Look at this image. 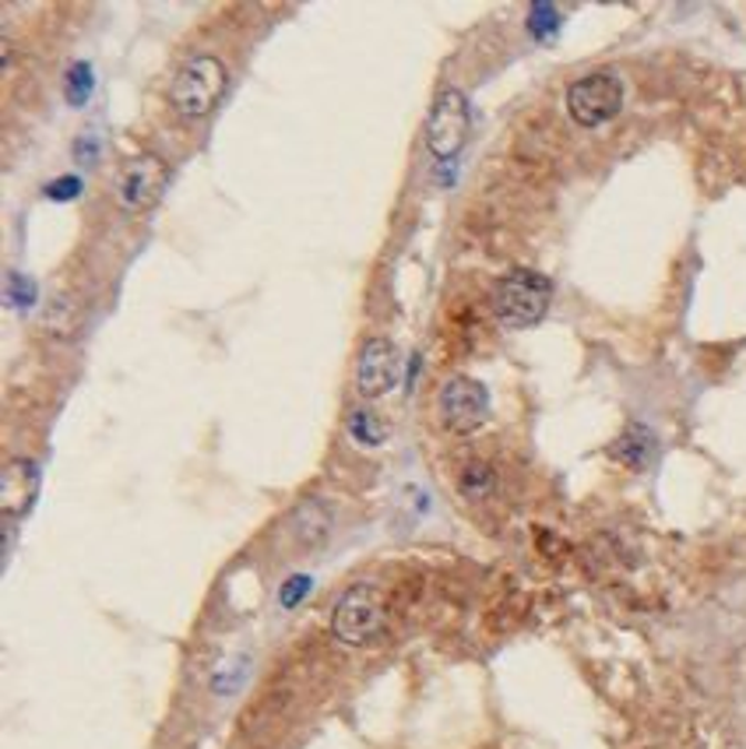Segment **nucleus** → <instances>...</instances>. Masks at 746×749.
<instances>
[{
    "mask_svg": "<svg viewBox=\"0 0 746 749\" xmlns=\"http://www.w3.org/2000/svg\"><path fill=\"white\" fill-rule=\"evenodd\" d=\"M310 588H314V580H310V574H293L282 585V591H279V606L282 609H296L300 601L310 595Z\"/></svg>",
    "mask_w": 746,
    "mask_h": 749,
    "instance_id": "nucleus-17",
    "label": "nucleus"
},
{
    "mask_svg": "<svg viewBox=\"0 0 746 749\" xmlns=\"http://www.w3.org/2000/svg\"><path fill=\"white\" fill-rule=\"evenodd\" d=\"M619 107H624V85H619L616 74L595 71L577 78L567 89V113L582 128H603L606 120L619 113Z\"/></svg>",
    "mask_w": 746,
    "mask_h": 749,
    "instance_id": "nucleus-4",
    "label": "nucleus"
},
{
    "mask_svg": "<svg viewBox=\"0 0 746 749\" xmlns=\"http://www.w3.org/2000/svg\"><path fill=\"white\" fill-rule=\"evenodd\" d=\"M399 381V348L387 338H370L356 363V387L363 398H381Z\"/></svg>",
    "mask_w": 746,
    "mask_h": 749,
    "instance_id": "nucleus-8",
    "label": "nucleus"
},
{
    "mask_svg": "<svg viewBox=\"0 0 746 749\" xmlns=\"http://www.w3.org/2000/svg\"><path fill=\"white\" fill-rule=\"evenodd\" d=\"M81 324H85V306H81L71 293L53 296L43 310V327L57 338H74Z\"/></svg>",
    "mask_w": 746,
    "mask_h": 749,
    "instance_id": "nucleus-11",
    "label": "nucleus"
},
{
    "mask_svg": "<svg viewBox=\"0 0 746 749\" xmlns=\"http://www.w3.org/2000/svg\"><path fill=\"white\" fill-rule=\"evenodd\" d=\"M655 451H658L655 433L648 426H641V423L627 426L609 447V454L616 457L619 465H627V468H648L655 462Z\"/></svg>",
    "mask_w": 746,
    "mask_h": 749,
    "instance_id": "nucleus-10",
    "label": "nucleus"
},
{
    "mask_svg": "<svg viewBox=\"0 0 746 749\" xmlns=\"http://www.w3.org/2000/svg\"><path fill=\"white\" fill-rule=\"evenodd\" d=\"M468 123H472L468 99L458 89H444L437 95V102H433L430 120H426V149H430V155H437V159L458 155L465 138H468Z\"/></svg>",
    "mask_w": 746,
    "mask_h": 749,
    "instance_id": "nucleus-6",
    "label": "nucleus"
},
{
    "mask_svg": "<svg viewBox=\"0 0 746 749\" xmlns=\"http://www.w3.org/2000/svg\"><path fill=\"white\" fill-rule=\"evenodd\" d=\"M528 32L538 39V43H546L560 32V8L553 4H532L528 8Z\"/></svg>",
    "mask_w": 746,
    "mask_h": 749,
    "instance_id": "nucleus-15",
    "label": "nucleus"
},
{
    "mask_svg": "<svg viewBox=\"0 0 746 749\" xmlns=\"http://www.w3.org/2000/svg\"><path fill=\"white\" fill-rule=\"evenodd\" d=\"M78 191H81V180L78 176H64V180H57V183L47 186V198L50 201H74Z\"/></svg>",
    "mask_w": 746,
    "mask_h": 749,
    "instance_id": "nucleus-19",
    "label": "nucleus"
},
{
    "mask_svg": "<svg viewBox=\"0 0 746 749\" xmlns=\"http://www.w3.org/2000/svg\"><path fill=\"white\" fill-rule=\"evenodd\" d=\"M64 95H68L71 107H85V102H89V95H92V68L85 64V60H78V64H71Z\"/></svg>",
    "mask_w": 746,
    "mask_h": 749,
    "instance_id": "nucleus-16",
    "label": "nucleus"
},
{
    "mask_svg": "<svg viewBox=\"0 0 746 749\" xmlns=\"http://www.w3.org/2000/svg\"><path fill=\"white\" fill-rule=\"evenodd\" d=\"M553 282L532 267H511L493 289V314L504 327H532L546 317Z\"/></svg>",
    "mask_w": 746,
    "mask_h": 749,
    "instance_id": "nucleus-1",
    "label": "nucleus"
},
{
    "mask_svg": "<svg viewBox=\"0 0 746 749\" xmlns=\"http://www.w3.org/2000/svg\"><path fill=\"white\" fill-rule=\"evenodd\" d=\"M225 81H230V74H225V68L219 64L215 57L209 53H198L191 57L186 64L177 71L173 85H170V102L173 110L186 120L194 117H204L215 110V102L222 99L225 92Z\"/></svg>",
    "mask_w": 746,
    "mask_h": 749,
    "instance_id": "nucleus-2",
    "label": "nucleus"
},
{
    "mask_svg": "<svg viewBox=\"0 0 746 749\" xmlns=\"http://www.w3.org/2000/svg\"><path fill=\"white\" fill-rule=\"evenodd\" d=\"M345 433H349L360 447H381V444L387 441V426H384V419H381L377 412H366V408L349 412Z\"/></svg>",
    "mask_w": 746,
    "mask_h": 749,
    "instance_id": "nucleus-13",
    "label": "nucleus"
},
{
    "mask_svg": "<svg viewBox=\"0 0 746 749\" xmlns=\"http://www.w3.org/2000/svg\"><path fill=\"white\" fill-rule=\"evenodd\" d=\"M384 630V606L381 595L370 585L349 588L335 609H331V634H335L349 648H366L370 640H377Z\"/></svg>",
    "mask_w": 746,
    "mask_h": 749,
    "instance_id": "nucleus-3",
    "label": "nucleus"
},
{
    "mask_svg": "<svg viewBox=\"0 0 746 749\" xmlns=\"http://www.w3.org/2000/svg\"><path fill=\"white\" fill-rule=\"evenodd\" d=\"M496 486V475L486 462H468L462 465V475H458V489L465 499H472V504H480V499H486Z\"/></svg>",
    "mask_w": 746,
    "mask_h": 749,
    "instance_id": "nucleus-14",
    "label": "nucleus"
},
{
    "mask_svg": "<svg viewBox=\"0 0 746 749\" xmlns=\"http://www.w3.org/2000/svg\"><path fill=\"white\" fill-rule=\"evenodd\" d=\"M293 532L306 549L321 546L331 532V514L324 510V504H317V499H306V504L293 514Z\"/></svg>",
    "mask_w": 746,
    "mask_h": 749,
    "instance_id": "nucleus-12",
    "label": "nucleus"
},
{
    "mask_svg": "<svg viewBox=\"0 0 746 749\" xmlns=\"http://www.w3.org/2000/svg\"><path fill=\"white\" fill-rule=\"evenodd\" d=\"M165 183H170V165H165L159 155L144 152L120 170L117 201H120L123 212H144V208H152L162 198Z\"/></svg>",
    "mask_w": 746,
    "mask_h": 749,
    "instance_id": "nucleus-7",
    "label": "nucleus"
},
{
    "mask_svg": "<svg viewBox=\"0 0 746 749\" xmlns=\"http://www.w3.org/2000/svg\"><path fill=\"white\" fill-rule=\"evenodd\" d=\"M437 415L451 433H475L490 419V391L472 377H451L441 384Z\"/></svg>",
    "mask_w": 746,
    "mask_h": 749,
    "instance_id": "nucleus-5",
    "label": "nucleus"
},
{
    "mask_svg": "<svg viewBox=\"0 0 746 749\" xmlns=\"http://www.w3.org/2000/svg\"><path fill=\"white\" fill-rule=\"evenodd\" d=\"M36 493H39V468L26 462V457L8 462L4 472H0V504H4V514L22 517L36 504Z\"/></svg>",
    "mask_w": 746,
    "mask_h": 749,
    "instance_id": "nucleus-9",
    "label": "nucleus"
},
{
    "mask_svg": "<svg viewBox=\"0 0 746 749\" xmlns=\"http://www.w3.org/2000/svg\"><path fill=\"white\" fill-rule=\"evenodd\" d=\"M8 303L14 310H29L36 303V285H29L22 275H11L8 279Z\"/></svg>",
    "mask_w": 746,
    "mask_h": 749,
    "instance_id": "nucleus-18",
    "label": "nucleus"
}]
</instances>
